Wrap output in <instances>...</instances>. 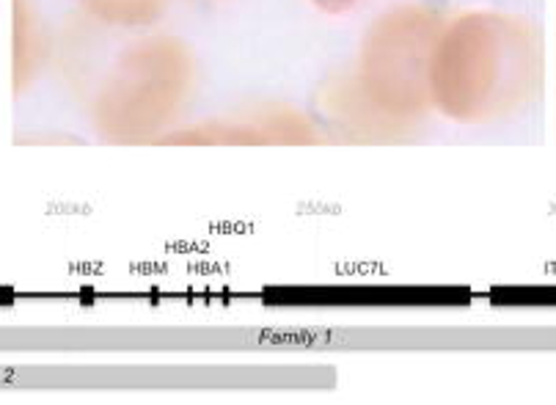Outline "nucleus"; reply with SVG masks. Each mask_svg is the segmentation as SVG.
<instances>
[{
    "mask_svg": "<svg viewBox=\"0 0 556 405\" xmlns=\"http://www.w3.org/2000/svg\"><path fill=\"white\" fill-rule=\"evenodd\" d=\"M543 72V36L532 20L468 12L441 28L430 61V102L466 125L502 122L534 100Z\"/></svg>",
    "mask_w": 556,
    "mask_h": 405,
    "instance_id": "obj_1",
    "label": "nucleus"
},
{
    "mask_svg": "<svg viewBox=\"0 0 556 405\" xmlns=\"http://www.w3.org/2000/svg\"><path fill=\"white\" fill-rule=\"evenodd\" d=\"M444 23V14L425 3L396 7L375 20L353 72L323 86V116L364 141L414 130L432 111L430 61Z\"/></svg>",
    "mask_w": 556,
    "mask_h": 405,
    "instance_id": "obj_2",
    "label": "nucleus"
},
{
    "mask_svg": "<svg viewBox=\"0 0 556 405\" xmlns=\"http://www.w3.org/2000/svg\"><path fill=\"white\" fill-rule=\"evenodd\" d=\"M91 100L100 136L149 141L172 130L193 94V55L179 39L152 36L118 50Z\"/></svg>",
    "mask_w": 556,
    "mask_h": 405,
    "instance_id": "obj_3",
    "label": "nucleus"
},
{
    "mask_svg": "<svg viewBox=\"0 0 556 405\" xmlns=\"http://www.w3.org/2000/svg\"><path fill=\"white\" fill-rule=\"evenodd\" d=\"M182 141H213V143H306L312 141L317 127L306 116L270 107V111H243L235 119H218L199 130H185Z\"/></svg>",
    "mask_w": 556,
    "mask_h": 405,
    "instance_id": "obj_4",
    "label": "nucleus"
},
{
    "mask_svg": "<svg viewBox=\"0 0 556 405\" xmlns=\"http://www.w3.org/2000/svg\"><path fill=\"white\" fill-rule=\"evenodd\" d=\"M163 0H89L91 17L111 28H130L143 25L161 14Z\"/></svg>",
    "mask_w": 556,
    "mask_h": 405,
    "instance_id": "obj_5",
    "label": "nucleus"
},
{
    "mask_svg": "<svg viewBox=\"0 0 556 405\" xmlns=\"http://www.w3.org/2000/svg\"><path fill=\"white\" fill-rule=\"evenodd\" d=\"M312 3L326 14H344L358 7L362 0H312Z\"/></svg>",
    "mask_w": 556,
    "mask_h": 405,
    "instance_id": "obj_6",
    "label": "nucleus"
}]
</instances>
